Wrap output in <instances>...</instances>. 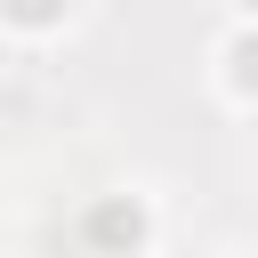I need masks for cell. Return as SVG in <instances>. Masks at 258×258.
Masks as SVG:
<instances>
[{
    "label": "cell",
    "mask_w": 258,
    "mask_h": 258,
    "mask_svg": "<svg viewBox=\"0 0 258 258\" xmlns=\"http://www.w3.org/2000/svg\"><path fill=\"white\" fill-rule=\"evenodd\" d=\"M89 250H105V258H129V250H145V234H153V218H145V202L137 194H105L97 210H89Z\"/></svg>",
    "instance_id": "1"
},
{
    "label": "cell",
    "mask_w": 258,
    "mask_h": 258,
    "mask_svg": "<svg viewBox=\"0 0 258 258\" xmlns=\"http://www.w3.org/2000/svg\"><path fill=\"white\" fill-rule=\"evenodd\" d=\"M226 81H234V97H258V32H242L226 48Z\"/></svg>",
    "instance_id": "2"
},
{
    "label": "cell",
    "mask_w": 258,
    "mask_h": 258,
    "mask_svg": "<svg viewBox=\"0 0 258 258\" xmlns=\"http://www.w3.org/2000/svg\"><path fill=\"white\" fill-rule=\"evenodd\" d=\"M64 8H73V0H8V16H16L24 32H40V24H56Z\"/></svg>",
    "instance_id": "3"
},
{
    "label": "cell",
    "mask_w": 258,
    "mask_h": 258,
    "mask_svg": "<svg viewBox=\"0 0 258 258\" xmlns=\"http://www.w3.org/2000/svg\"><path fill=\"white\" fill-rule=\"evenodd\" d=\"M234 8H242V16H258V0H234Z\"/></svg>",
    "instance_id": "4"
}]
</instances>
